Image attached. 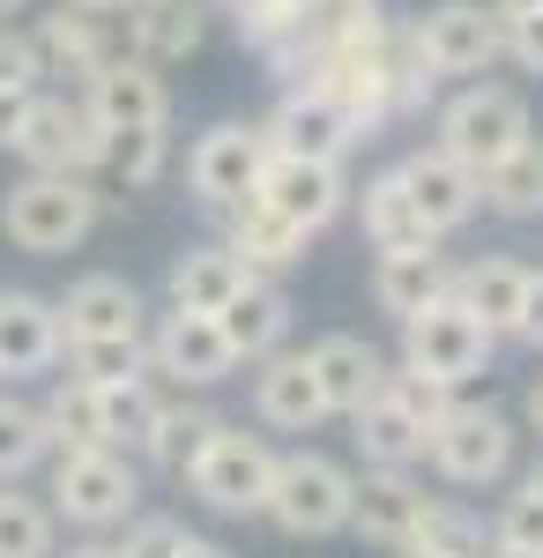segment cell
I'll return each mask as SVG.
<instances>
[{"instance_id": "obj_1", "label": "cell", "mask_w": 543, "mask_h": 558, "mask_svg": "<svg viewBox=\"0 0 543 558\" xmlns=\"http://www.w3.org/2000/svg\"><path fill=\"white\" fill-rule=\"evenodd\" d=\"M0 231L23 254H75L97 231V186L83 172H31L23 186H8Z\"/></svg>"}, {"instance_id": "obj_2", "label": "cell", "mask_w": 543, "mask_h": 558, "mask_svg": "<svg viewBox=\"0 0 543 558\" xmlns=\"http://www.w3.org/2000/svg\"><path fill=\"white\" fill-rule=\"evenodd\" d=\"M142 507V476L120 447H60L52 462V521L75 529H112Z\"/></svg>"}, {"instance_id": "obj_3", "label": "cell", "mask_w": 543, "mask_h": 558, "mask_svg": "<svg viewBox=\"0 0 543 558\" xmlns=\"http://www.w3.org/2000/svg\"><path fill=\"white\" fill-rule=\"evenodd\" d=\"M8 149L31 172H97L105 165V128H97V112H89L83 97H38L31 89L23 128H15Z\"/></svg>"}, {"instance_id": "obj_4", "label": "cell", "mask_w": 543, "mask_h": 558, "mask_svg": "<svg viewBox=\"0 0 543 558\" xmlns=\"http://www.w3.org/2000/svg\"><path fill=\"white\" fill-rule=\"evenodd\" d=\"M350 484L358 476L342 462H328V454H283L261 514H276L283 536H335L350 521Z\"/></svg>"}, {"instance_id": "obj_5", "label": "cell", "mask_w": 543, "mask_h": 558, "mask_svg": "<svg viewBox=\"0 0 543 558\" xmlns=\"http://www.w3.org/2000/svg\"><path fill=\"white\" fill-rule=\"evenodd\" d=\"M186 484L202 492V507H216V514H261L268 507V484H276V454L253 432L216 425L202 439V454L186 462Z\"/></svg>"}, {"instance_id": "obj_6", "label": "cell", "mask_w": 543, "mask_h": 558, "mask_svg": "<svg viewBox=\"0 0 543 558\" xmlns=\"http://www.w3.org/2000/svg\"><path fill=\"white\" fill-rule=\"evenodd\" d=\"M492 343H499V336H492L476 313H461L455 299H439V305H424V313L402 320V365L424 373V380H447V387H461L469 373H484Z\"/></svg>"}, {"instance_id": "obj_7", "label": "cell", "mask_w": 543, "mask_h": 558, "mask_svg": "<svg viewBox=\"0 0 543 558\" xmlns=\"http://www.w3.org/2000/svg\"><path fill=\"white\" fill-rule=\"evenodd\" d=\"M432 470L447 484H499L506 462H514V425L499 410H476V402H447V417L424 439Z\"/></svg>"}, {"instance_id": "obj_8", "label": "cell", "mask_w": 543, "mask_h": 558, "mask_svg": "<svg viewBox=\"0 0 543 558\" xmlns=\"http://www.w3.org/2000/svg\"><path fill=\"white\" fill-rule=\"evenodd\" d=\"M529 134V105L514 97V89H461L455 105L439 112V149L469 165V172H484V165H499L506 149Z\"/></svg>"}, {"instance_id": "obj_9", "label": "cell", "mask_w": 543, "mask_h": 558, "mask_svg": "<svg viewBox=\"0 0 543 558\" xmlns=\"http://www.w3.org/2000/svg\"><path fill=\"white\" fill-rule=\"evenodd\" d=\"M410 38H418V60L432 75H476L506 52V15L484 0H439Z\"/></svg>"}, {"instance_id": "obj_10", "label": "cell", "mask_w": 543, "mask_h": 558, "mask_svg": "<svg viewBox=\"0 0 543 558\" xmlns=\"http://www.w3.org/2000/svg\"><path fill=\"white\" fill-rule=\"evenodd\" d=\"M261 165H268V134L224 120V128H209L202 142H194L186 186H194L202 209H231V202H246L253 186H261Z\"/></svg>"}, {"instance_id": "obj_11", "label": "cell", "mask_w": 543, "mask_h": 558, "mask_svg": "<svg viewBox=\"0 0 543 558\" xmlns=\"http://www.w3.org/2000/svg\"><path fill=\"white\" fill-rule=\"evenodd\" d=\"M253 194H261L276 216H291L305 239H313L321 223H335L342 202H350V186H342V165H335V157H283V149H268V165H261V186H253Z\"/></svg>"}, {"instance_id": "obj_12", "label": "cell", "mask_w": 543, "mask_h": 558, "mask_svg": "<svg viewBox=\"0 0 543 558\" xmlns=\"http://www.w3.org/2000/svg\"><path fill=\"white\" fill-rule=\"evenodd\" d=\"M149 373H171V380H186V387H216V380L239 373V350L224 343L216 313H186V305H171L165 328H157V350H149Z\"/></svg>"}, {"instance_id": "obj_13", "label": "cell", "mask_w": 543, "mask_h": 558, "mask_svg": "<svg viewBox=\"0 0 543 558\" xmlns=\"http://www.w3.org/2000/svg\"><path fill=\"white\" fill-rule=\"evenodd\" d=\"M261 134H268V149H283V157H335V165H342V149L358 142L350 112H342L321 83H298Z\"/></svg>"}, {"instance_id": "obj_14", "label": "cell", "mask_w": 543, "mask_h": 558, "mask_svg": "<svg viewBox=\"0 0 543 558\" xmlns=\"http://www.w3.org/2000/svg\"><path fill=\"white\" fill-rule=\"evenodd\" d=\"M83 105L97 112V128H165L171 120V89L149 60H105L83 83Z\"/></svg>"}, {"instance_id": "obj_15", "label": "cell", "mask_w": 543, "mask_h": 558, "mask_svg": "<svg viewBox=\"0 0 543 558\" xmlns=\"http://www.w3.org/2000/svg\"><path fill=\"white\" fill-rule=\"evenodd\" d=\"M418 514H424V492L410 484V470L373 462V470L350 484V521H342V529H358L365 544L402 551V544H410V529H418Z\"/></svg>"}, {"instance_id": "obj_16", "label": "cell", "mask_w": 543, "mask_h": 558, "mask_svg": "<svg viewBox=\"0 0 543 558\" xmlns=\"http://www.w3.org/2000/svg\"><path fill=\"white\" fill-rule=\"evenodd\" d=\"M305 357H313V380H321L328 417H358L379 387H387V357L373 343H358V336H321Z\"/></svg>"}, {"instance_id": "obj_17", "label": "cell", "mask_w": 543, "mask_h": 558, "mask_svg": "<svg viewBox=\"0 0 543 558\" xmlns=\"http://www.w3.org/2000/svg\"><path fill=\"white\" fill-rule=\"evenodd\" d=\"M447 291H455V260L439 254V239H432V246H395V254H379V268H373V299H379V313H395V320L439 305Z\"/></svg>"}, {"instance_id": "obj_18", "label": "cell", "mask_w": 543, "mask_h": 558, "mask_svg": "<svg viewBox=\"0 0 543 558\" xmlns=\"http://www.w3.org/2000/svg\"><path fill=\"white\" fill-rule=\"evenodd\" d=\"M68 350L60 305L38 291H0V373H45Z\"/></svg>"}, {"instance_id": "obj_19", "label": "cell", "mask_w": 543, "mask_h": 558, "mask_svg": "<svg viewBox=\"0 0 543 558\" xmlns=\"http://www.w3.org/2000/svg\"><path fill=\"white\" fill-rule=\"evenodd\" d=\"M395 172H402V186H410V202H418V216H424V231H432V239L476 216V172L455 165L447 149H418V157H410V165H395Z\"/></svg>"}, {"instance_id": "obj_20", "label": "cell", "mask_w": 543, "mask_h": 558, "mask_svg": "<svg viewBox=\"0 0 543 558\" xmlns=\"http://www.w3.org/2000/svg\"><path fill=\"white\" fill-rule=\"evenodd\" d=\"M209 31V8L202 0H126V45H134V60H149V68H171V60H186L194 45Z\"/></svg>"}, {"instance_id": "obj_21", "label": "cell", "mask_w": 543, "mask_h": 558, "mask_svg": "<svg viewBox=\"0 0 543 558\" xmlns=\"http://www.w3.org/2000/svg\"><path fill=\"white\" fill-rule=\"evenodd\" d=\"M216 328H224V343L239 350V357H268V350H283V336H291V299H283L268 276H246V283L224 299Z\"/></svg>"}, {"instance_id": "obj_22", "label": "cell", "mask_w": 543, "mask_h": 558, "mask_svg": "<svg viewBox=\"0 0 543 558\" xmlns=\"http://www.w3.org/2000/svg\"><path fill=\"white\" fill-rule=\"evenodd\" d=\"M253 410H261L268 425H283V432H313L321 425L328 402H321V380H313V357L268 350V365H261V380H253Z\"/></svg>"}, {"instance_id": "obj_23", "label": "cell", "mask_w": 543, "mask_h": 558, "mask_svg": "<svg viewBox=\"0 0 543 558\" xmlns=\"http://www.w3.org/2000/svg\"><path fill=\"white\" fill-rule=\"evenodd\" d=\"M521 291H529V268L506 260V254H484V260H469V268H455V291H447V299H455L461 313H476L492 336H514Z\"/></svg>"}, {"instance_id": "obj_24", "label": "cell", "mask_w": 543, "mask_h": 558, "mask_svg": "<svg viewBox=\"0 0 543 558\" xmlns=\"http://www.w3.org/2000/svg\"><path fill=\"white\" fill-rule=\"evenodd\" d=\"M52 305H60L68 336H142V291L126 276H83V283H68V299H52Z\"/></svg>"}, {"instance_id": "obj_25", "label": "cell", "mask_w": 543, "mask_h": 558, "mask_svg": "<svg viewBox=\"0 0 543 558\" xmlns=\"http://www.w3.org/2000/svg\"><path fill=\"white\" fill-rule=\"evenodd\" d=\"M216 216L231 223L224 246L246 260L253 276H261V268H291V260H305V231H298L291 216H276L261 194H246V202H231V209H216Z\"/></svg>"}, {"instance_id": "obj_26", "label": "cell", "mask_w": 543, "mask_h": 558, "mask_svg": "<svg viewBox=\"0 0 543 558\" xmlns=\"http://www.w3.org/2000/svg\"><path fill=\"white\" fill-rule=\"evenodd\" d=\"M38 60L45 75H68V83H89L105 60H112V45H105V31H97V15H83V8H52V15H38Z\"/></svg>"}, {"instance_id": "obj_27", "label": "cell", "mask_w": 543, "mask_h": 558, "mask_svg": "<svg viewBox=\"0 0 543 558\" xmlns=\"http://www.w3.org/2000/svg\"><path fill=\"white\" fill-rule=\"evenodd\" d=\"M253 268L231 246H194V254L171 260V305H186V313H224V299L246 283Z\"/></svg>"}, {"instance_id": "obj_28", "label": "cell", "mask_w": 543, "mask_h": 558, "mask_svg": "<svg viewBox=\"0 0 543 558\" xmlns=\"http://www.w3.org/2000/svg\"><path fill=\"white\" fill-rule=\"evenodd\" d=\"M476 202H492L499 216H543V142L521 134L499 165L476 172Z\"/></svg>"}, {"instance_id": "obj_29", "label": "cell", "mask_w": 543, "mask_h": 558, "mask_svg": "<svg viewBox=\"0 0 543 558\" xmlns=\"http://www.w3.org/2000/svg\"><path fill=\"white\" fill-rule=\"evenodd\" d=\"M350 425H358V447H365V462L410 470V462L424 454V425L410 417V410H402V402H395V395H387V387H379V395L365 402V410H358V417H350Z\"/></svg>"}, {"instance_id": "obj_30", "label": "cell", "mask_w": 543, "mask_h": 558, "mask_svg": "<svg viewBox=\"0 0 543 558\" xmlns=\"http://www.w3.org/2000/svg\"><path fill=\"white\" fill-rule=\"evenodd\" d=\"M224 425L216 410H202V402H157L149 410V425H142V447H149V462L157 470H179L186 476V462L202 454V439Z\"/></svg>"}, {"instance_id": "obj_31", "label": "cell", "mask_w": 543, "mask_h": 558, "mask_svg": "<svg viewBox=\"0 0 543 558\" xmlns=\"http://www.w3.org/2000/svg\"><path fill=\"white\" fill-rule=\"evenodd\" d=\"M365 239H373L379 254H395V246H432V231H424V216H418V202H410L402 172L365 179Z\"/></svg>"}, {"instance_id": "obj_32", "label": "cell", "mask_w": 543, "mask_h": 558, "mask_svg": "<svg viewBox=\"0 0 543 558\" xmlns=\"http://www.w3.org/2000/svg\"><path fill=\"white\" fill-rule=\"evenodd\" d=\"M45 425H52V447H112V439H105V402H97V387L75 380V373L52 387Z\"/></svg>"}, {"instance_id": "obj_33", "label": "cell", "mask_w": 543, "mask_h": 558, "mask_svg": "<svg viewBox=\"0 0 543 558\" xmlns=\"http://www.w3.org/2000/svg\"><path fill=\"white\" fill-rule=\"evenodd\" d=\"M52 551H60L52 507H38L31 492H0V558H52Z\"/></svg>"}, {"instance_id": "obj_34", "label": "cell", "mask_w": 543, "mask_h": 558, "mask_svg": "<svg viewBox=\"0 0 543 558\" xmlns=\"http://www.w3.org/2000/svg\"><path fill=\"white\" fill-rule=\"evenodd\" d=\"M45 454H52V425H45V410L0 395V484L23 476V470H38Z\"/></svg>"}, {"instance_id": "obj_35", "label": "cell", "mask_w": 543, "mask_h": 558, "mask_svg": "<svg viewBox=\"0 0 543 558\" xmlns=\"http://www.w3.org/2000/svg\"><path fill=\"white\" fill-rule=\"evenodd\" d=\"M60 357L75 365V380L105 387V380L142 373V336H68V350H60Z\"/></svg>"}, {"instance_id": "obj_36", "label": "cell", "mask_w": 543, "mask_h": 558, "mask_svg": "<svg viewBox=\"0 0 543 558\" xmlns=\"http://www.w3.org/2000/svg\"><path fill=\"white\" fill-rule=\"evenodd\" d=\"M410 544H424V551H439V558H484V521L461 514V507L424 499V514H418V529H410Z\"/></svg>"}, {"instance_id": "obj_37", "label": "cell", "mask_w": 543, "mask_h": 558, "mask_svg": "<svg viewBox=\"0 0 543 558\" xmlns=\"http://www.w3.org/2000/svg\"><path fill=\"white\" fill-rule=\"evenodd\" d=\"M105 172H120L126 186H149L165 172V128H105Z\"/></svg>"}, {"instance_id": "obj_38", "label": "cell", "mask_w": 543, "mask_h": 558, "mask_svg": "<svg viewBox=\"0 0 543 558\" xmlns=\"http://www.w3.org/2000/svg\"><path fill=\"white\" fill-rule=\"evenodd\" d=\"M97 402H105V439L120 447V439H142V425H149V373H126V380H105L97 387Z\"/></svg>"}, {"instance_id": "obj_39", "label": "cell", "mask_w": 543, "mask_h": 558, "mask_svg": "<svg viewBox=\"0 0 543 558\" xmlns=\"http://www.w3.org/2000/svg\"><path fill=\"white\" fill-rule=\"evenodd\" d=\"M387 395H395V402L424 425V439H432V425H439V417H447V402H455V387H447V380H424V373H410V365H402V373H387Z\"/></svg>"}, {"instance_id": "obj_40", "label": "cell", "mask_w": 543, "mask_h": 558, "mask_svg": "<svg viewBox=\"0 0 543 558\" xmlns=\"http://www.w3.org/2000/svg\"><path fill=\"white\" fill-rule=\"evenodd\" d=\"M216 8H224V15L239 23V38H253V45H276L298 23L291 0H216Z\"/></svg>"}, {"instance_id": "obj_41", "label": "cell", "mask_w": 543, "mask_h": 558, "mask_svg": "<svg viewBox=\"0 0 543 558\" xmlns=\"http://www.w3.org/2000/svg\"><path fill=\"white\" fill-rule=\"evenodd\" d=\"M499 544H514V551H543V492H536V484H521V492L506 499Z\"/></svg>"}, {"instance_id": "obj_42", "label": "cell", "mask_w": 543, "mask_h": 558, "mask_svg": "<svg viewBox=\"0 0 543 558\" xmlns=\"http://www.w3.org/2000/svg\"><path fill=\"white\" fill-rule=\"evenodd\" d=\"M38 83H45L38 38H31V31H8V23H0V89H38Z\"/></svg>"}, {"instance_id": "obj_43", "label": "cell", "mask_w": 543, "mask_h": 558, "mask_svg": "<svg viewBox=\"0 0 543 558\" xmlns=\"http://www.w3.org/2000/svg\"><path fill=\"white\" fill-rule=\"evenodd\" d=\"M179 544H186V529H179L171 514H142L134 529H126L120 558H179Z\"/></svg>"}, {"instance_id": "obj_44", "label": "cell", "mask_w": 543, "mask_h": 558, "mask_svg": "<svg viewBox=\"0 0 543 558\" xmlns=\"http://www.w3.org/2000/svg\"><path fill=\"white\" fill-rule=\"evenodd\" d=\"M506 52H514L529 75H543V8H529V15H506Z\"/></svg>"}, {"instance_id": "obj_45", "label": "cell", "mask_w": 543, "mask_h": 558, "mask_svg": "<svg viewBox=\"0 0 543 558\" xmlns=\"http://www.w3.org/2000/svg\"><path fill=\"white\" fill-rule=\"evenodd\" d=\"M514 336L543 350V268H529V291H521V320H514Z\"/></svg>"}, {"instance_id": "obj_46", "label": "cell", "mask_w": 543, "mask_h": 558, "mask_svg": "<svg viewBox=\"0 0 543 558\" xmlns=\"http://www.w3.org/2000/svg\"><path fill=\"white\" fill-rule=\"evenodd\" d=\"M23 105H31V89H0V149L15 142V128H23Z\"/></svg>"}, {"instance_id": "obj_47", "label": "cell", "mask_w": 543, "mask_h": 558, "mask_svg": "<svg viewBox=\"0 0 543 558\" xmlns=\"http://www.w3.org/2000/svg\"><path fill=\"white\" fill-rule=\"evenodd\" d=\"M179 558H231V551H224V544H209V536H186V544H179Z\"/></svg>"}, {"instance_id": "obj_48", "label": "cell", "mask_w": 543, "mask_h": 558, "mask_svg": "<svg viewBox=\"0 0 543 558\" xmlns=\"http://www.w3.org/2000/svg\"><path fill=\"white\" fill-rule=\"evenodd\" d=\"M52 558H120V544H97V536H89V544H75V551H52Z\"/></svg>"}, {"instance_id": "obj_49", "label": "cell", "mask_w": 543, "mask_h": 558, "mask_svg": "<svg viewBox=\"0 0 543 558\" xmlns=\"http://www.w3.org/2000/svg\"><path fill=\"white\" fill-rule=\"evenodd\" d=\"M68 8H83V15H120L126 0H68Z\"/></svg>"}, {"instance_id": "obj_50", "label": "cell", "mask_w": 543, "mask_h": 558, "mask_svg": "<svg viewBox=\"0 0 543 558\" xmlns=\"http://www.w3.org/2000/svg\"><path fill=\"white\" fill-rule=\"evenodd\" d=\"M529 425H536V432H543V380H536V387H529Z\"/></svg>"}, {"instance_id": "obj_51", "label": "cell", "mask_w": 543, "mask_h": 558, "mask_svg": "<svg viewBox=\"0 0 543 558\" xmlns=\"http://www.w3.org/2000/svg\"><path fill=\"white\" fill-rule=\"evenodd\" d=\"M499 15H529V8H543V0H492Z\"/></svg>"}, {"instance_id": "obj_52", "label": "cell", "mask_w": 543, "mask_h": 558, "mask_svg": "<svg viewBox=\"0 0 543 558\" xmlns=\"http://www.w3.org/2000/svg\"><path fill=\"white\" fill-rule=\"evenodd\" d=\"M492 558H543V551H514V544H492Z\"/></svg>"}, {"instance_id": "obj_53", "label": "cell", "mask_w": 543, "mask_h": 558, "mask_svg": "<svg viewBox=\"0 0 543 558\" xmlns=\"http://www.w3.org/2000/svg\"><path fill=\"white\" fill-rule=\"evenodd\" d=\"M23 8H31V0H0V23H8V15H23Z\"/></svg>"}, {"instance_id": "obj_54", "label": "cell", "mask_w": 543, "mask_h": 558, "mask_svg": "<svg viewBox=\"0 0 543 558\" xmlns=\"http://www.w3.org/2000/svg\"><path fill=\"white\" fill-rule=\"evenodd\" d=\"M402 558H439V551H424V544H402Z\"/></svg>"}, {"instance_id": "obj_55", "label": "cell", "mask_w": 543, "mask_h": 558, "mask_svg": "<svg viewBox=\"0 0 543 558\" xmlns=\"http://www.w3.org/2000/svg\"><path fill=\"white\" fill-rule=\"evenodd\" d=\"M529 484H536V492H543V462H536V470H529Z\"/></svg>"}]
</instances>
